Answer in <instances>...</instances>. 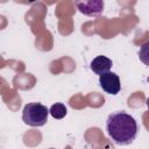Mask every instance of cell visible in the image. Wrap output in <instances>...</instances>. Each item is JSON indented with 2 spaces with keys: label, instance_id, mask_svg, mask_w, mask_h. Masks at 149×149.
<instances>
[{
  "label": "cell",
  "instance_id": "6da1fadb",
  "mask_svg": "<svg viewBox=\"0 0 149 149\" xmlns=\"http://www.w3.org/2000/svg\"><path fill=\"white\" fill-rule=\"evenodd\" d=\"M106 132L115 144L128 146L136 139L139 126L134 116L125 111H118L107 116Z\"/></svg>",
  "mask_w": 149,
  "mask_h": 149
},
{
  "label": "cell",
  "instance_id": "7a4b0ae2",
  "mask_svg": "<svg viewBox=\"0 0 149 149\" xmlns=\"http://www.w3.org/2000/svg\"><path fill=\"white\" fill-rule=\"evenodd\" d=\"M49 109L41 102H29L23 107L22 121L30 127H42L47 123Z\"/></svg>",
  "mask_w": 149,
  "mask_h": 149
},
{
  "label": "cell",
  "instance_id": "3957f363",
  "mask_svg": "<svg viewBox=\"0 0 149 149\" xmlns=\"http://www.w3.org/2000/svg\"><path fill=\"white\" fill-rule=\"evenodd\" d=\"M99 86L102 88L104 92L112 95H116L121 90V81L115 72L108 71L99 76Z\"/></svg>",
  "mask_w": 149,
  "mask_h": 149
},
{
  "label": "cell",
  "instance_id": "277c9868",
  "mask_svg": "<svg viewBox=\"0 0 149 149\" xmlns=\"http://www.w3.org/2000/svg\"><path fill=\"white\" fill-rule=\"evenodd\" d=\"M78 10L86 16H99L104 12L105 3L100 0H91V1H74Z\"/></svg>",
  "mask_w": 149,
  "mask_h": 149
},
{
  "label": "cell",
  "instance_id": "5b68a950",
  "mask_svg": "<svg viewBox=\"0 0 149 149\" xmlns=\"http://www.w3.org/2000/svg\"><path fill=\"white\" fill-rule=\"evenodd\" d=\"M113 66V62L112 59H109L108 57L106 56H102V55H99L97 57H94L91 63H90V69L95 73V74H104L108 71H111Z\"/></svg>",
  "mask_w": 149,
  "mask_h": 149
},
{
  "label": "cell",
  "instance_id": "8992f818",
  "mask_svg": "<svg viewBox=\"0 0 149 149\" xmlns=\"http://www.w3.org/2000/svg\"><path fill=\"white\" fill-rule=\"evenodd\" d=\"M66 113H68V108H66L65 105L62 104V102H56V104H54V105L50 107V109H49V114H50L54 119H57V120L63 119V118L66 115Z\"/></svg>",
  "mask_w": 149,
  "mask_h": 149
}]
</instances>
